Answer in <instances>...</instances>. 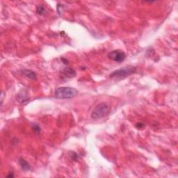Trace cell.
<instances>
[{
	"mask_svg": "<svg viewBox=\"0 0 178 178\" xmlns=\"http://www.w3.org/2000/svg\"><path fill=\"white\" fill-rule=\"evenodd\" d=\"M77 94V91L73 88L63 87L57 88L54 91V97L57 99H71Z\"/></svg>",
	"mask_w": 178,
	"mask_h": 178,
	"instance_id": "cell-1",
	"label": "cell"
},
{
	"mask_svg": "<svg viewBox=\"0 0 178 178\" xmlns=\"http://www.w3.org/2000/svg\"><path fill=\"white\" fill-rule=\"evenodd\" d=\"M109 106L107 103L101 102L98 104L93 110L91 113V118L93 120L102 118L109 113Z\"/></svg>",
	"mask_w": 178,
	"mask_h": 178,
	"instance_id": "cell-2",
	"label": "cell"
},
{
	"mask_svg": "<svg viewBox=\"0 0 178 178\" xmlns=\"http://www.w3.org/2000/svg\"><path fill=\"white\" fill-rule=\"evenodd\" d=\"M136 72V68L132 66L126 67V68L118 69L115 70L110 74L109 77L111 78H123Z\"/></svg>",
	"mask_w": 178,
	"mask_h": 178,
	"instance_id": "cell-3",
	"label": "cell"
},
{
	"mask_svg": "<svg viewBox=\"0 0 178 178\" xmlns=\"http://www.w3.org/2000/svg\"><path fill=\"white\" fill-rule=\"evenodd\" d=\"M108 57L113 61L121 63L126 58V54L120 49H115L108 54Z\"/></svg>",
	"mask_w": 178,
	"mask_h": 178,
	"instance_id": "cell-4",
	"label": "cell"
},
{
	"mask_svg": "<svg viewBox=\"0 0 178 178\" xmlns=\"http://www.w3.org/2000/svg\"><path fill=\"white\" fill-rule=\"evenodd\" d=\"M17 100L20 103H25V102H27L29 100L27 93L25 91H21L17 95Z\"/></svg>",
	"mask_w": 178,
	"mask_h": 178,
	"instance_id": "cell-5",
	"label": "cell"
},
{
	"mask_svg": "<svg viewBox=\"0 0 178 178\" xmlns=\"http://www.w3.org/2000/svg\"><path fill=\"white\" fill-rule=\"evenodd\" d=\"M22 73H23V75H25L26 77L32 79V80H34V79H36V78H37V76H36L35 72L31 70L25 69V70H22Z\"/></svg>",
	"mask_w": 178,
	"mask_h": 178,
	"instance_id": "cell-6",
	"label": "cell"
},
{
	"mask_svg": "<svg viewBox=\"0 0 178 178\" xmlns=\"http://www.w3.org/2000/svg\"><path fill=\"white\" fill-rule=\"evenodd\" d=\"M19 164L21 166L22 169L25 171H29L31 169V166L28 162L25 161L23 158H20L19 159Z\"/></svg>",
	"mask_w": 178,
	"mask_h": 178,
	"instance_id": "cell-7",
	"label": "cell"
},
{
	"mask_svg": "<svg viewBox=\"0 0 178 178\" xmlns=\"http://www.w3.org/2000/svg\"><path fill=\"white\" fill-rule=\"evenodd\" d=\"M62 73H63V75H65V77H73L74 76H75V70L71 68H69V67L65 68L64 70H63Z\"/></svg>",
	"mask_w": 178,
	"mask_h": 178,
	"instance_id": "cell-8",
	"label": "cell"
},
{
	"mask_svg": "<svg viewBox=\"0 0 178 178\" xmlns=\"http://www.w3.org/2000/svg\"><path fill=\"white\" fill-rule=\"evenodd\" d=\"M36 12L40 15H43L45 13V8L42 6H38L36 8Z\"/></svg>",
	"mask_w": 178,
	"mask_h": 178,
	"instance_id": "cell-9",
	"label": "cell"
},
{
	"mask_svg": "<svg viewBox=\"0 0 178 178\" xmlns=\"http://www.w3.org/2000/svg\"><path fill=\"white\" fill-rule=\"evenodd\" d=\"M33 127H34V129L36 131V132H39V133H40V132H41V129H40V127H39V126H38L37 125H34Z\"/></svg>",
	"mask_w": 178,
	"mask_h": 178,
	"instance_id": "cell-10",
	"label": "cell"
},
{
	"mask_svg": "<svg viewBox=\"0 0 178 178\" xmlns=\"http://www.w3.org/2000/svg\"><path fill=\"white\" fill-rule=\"evenodd\" d=\"M143 125H143V124H142V123H138L137 125H136V127H138V128L140 127V128H141V127H143Z\"/></svg>",
	"mask_w": 178,
	"mask_h": 178,
	"instance_id": "cell-11",
	"label": "cell"
},
{
	"mask_svg": "<svg viewBox=\"0 0 178 178\" xmlns=\"http://www.w3.org/2000/svg\"><path fill=\"white\" fill-rule=\"evenodd\" d=\"M7 177H14V175H13V174H10V175H8Z\"/></svg>",
	"mask_w": 178,
	"mask_h": 178,
	"instance_id": "cell-12",
	"label": "cell"
}]
</instances>
